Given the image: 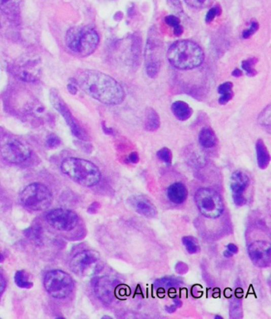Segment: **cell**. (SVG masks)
<instances>
[{
	"mask_svg": "<svg viewBox=\"0 0 271 319\" xmlns=\"http://www.w3.org/2000/svg\"><path fill=\"white\" fill-rule=\"evenodd\" d=\"M194 201L199 211L207 218H218L224 213L223 199L214 189L200 188L195 194Z\"/></svg>",
	"mask_w": 271,
	"mask_h": 319,
	"instance_id": "obj_6",
	"label": "cell"
},
{
	"mask_svg": "<svg viewBox=\"0 0 271 319\" xmlns=\"http://www.w3.org/2000/svg\"><path fill=\"white\" fill-rule=\"evenodd\" d=\"M15 282L17 286L24 289H29L33 286V282H29L27 273L25 271H19L15 275Z\"/></svg>",
	"mask_w": 271,
	"mask_h": 319,
	"instance_id": "obj_25",
	"label": "cell"
},
{
	"mask_svg": "<svg viewBox=\"0 0 271 319\" xmlns=\"http://www.w3.org/2000/svg\"><path fill=\"white\" fill-rule=\"evenodd\" d=\"M60 143H61V141H60L59 138L57 136L51 135V136L48 137L47 140H46V146L49 148H56V147L60 145Z\"/></svg>",
	"mask_w": 271,
	"mask_h": 319,
	"instance_id": "obj_37",
	"label": "cell"
},
{
	"mask_svg": "<svg viewBox=\"0 0 271 319\" xmlns=\"http://www.w3.org/2000/svg\"><path fill=\"white\" fill-rule=\"evenodd\" d=\"M127 161L130 164H136L140 161V156L137 152H132L129 154L128 158H127Z\"/></svg>",
	"mask_w": 271,
	"mask_h": 319,
	"instance_id": "obj_41",
	"label": "cell"
},
{
	"mask_svg": "<svg viewBox=\"0 0 271 319\" xmlns=\"http://www.w3.org/2000/svg\"><path fill=\"white\" fill-rule=\"evenodd\" d=\"M168 1V4L173 10L178 11V12H181L182 10V4L180 0H167Z\"/></svg>",
	"mask_w": 271,
	"mask_h": 319,
	"instance_id": "obj_39",
	"label": "cell"
},
{
	"mask_svg": "<svg viewBox=\"0 0 271 319\" xmlns=\"http://www.w3.org/2000/svg\"><path fill=\"white\" fill-rule=\"evenodd\" d=\"M160 67H161V62L160 61H150L147 63V67H146V71H147V76L150 78H155L159 73Z\"/></svg>",
	"mask_w": 271,
	"mask_h": 319,
	"instance_id": "obj_30",
	"label": "cell"
},
{
	"mask_svg": "<svg viewBox=\"0 0 271 319\" xmlns=\"http://www.w3.org/2000/svg\"><path fill=\"white\" fill-rule=\"evenodd\" d=\"M103 268L99 252L93 250L81 251L74 256L70 262V268L76 275L91 276L100 272Z\"/></svg>",
	"mask_w": 271,
	"mask_h": 319,
	"instance_id": "obj_8",
	"label": "cell"
},
{
	"mask_svg": "<svg viewBox=\"0 0 271 319\" xmlns=\"http://www.w3.org/2000/svg\"><path fill=\"white\" fill-rule=\"evenodd\" d=\"M221 15V8L220 6H215L214 8H211L208 12L207 15L206 16V22L207 23L213 22V19L216 18V16Z\"/></svg>",
	"mask_w": 271,
	"mask_h": 319,
	"instance_id": "obj_34",
	"label": "cell"
},
{
	"mask_svg": "<svg viewBox=\"0 0 271 319\" xmlns=\"http://www.w3.org/2000/svg\"><path fill=\"white\" fill-rule=\"evenodd\" d=\"M145 129L148 132H155L160 127V118L154 108H148L146 111Z\"/></svg>",
	"mask_w": 271,
	"mask_h": 319,
	"instance_id": "obj_21",
	"label": "cell"
},
{
	"mask_svg": "<svg viewBox=\"0 0 271 319\" xmlns=\"http://www.w3.org/2000/svg\"><path fill=\"white\" fill-rule=\"evenodd\" d=\"M259 28V25L256 22H252L250 26L249 29H246L243 33V39H246L252 36Z\"/></svg>",
	"mask_w": 271,
	"mask_h": 319,
	"instance_id": "obj_36",
	"label": "cell"
},
{
	"mask_svg": "<svg viewBox=\"0 0 271 319\" xmlns=\"http://www.w3.org/2000/svg\"><path fill=\"white\" fill-rule=\"evenodd\" d=\"M248 255L255 266L269 268L271 264L270 244L264 240L251 243L248 248Z\"/></svg>",
	"mask_w": 271,
	"mask_h": 319,
	"instance_id": "obj_11",
	"label": "cell"
},
{
	"mask_svg": "<svg viewBox=\"0 0 271 319\" xmlns=\"http://www.w3.org/2000/svg\"><path fill=\"white\" fill-rule=\"evenodd\" d=\"M182 244L185 246V248H186V251L189 252V254H196L200 247H199V244H198L197 240L195 237H192V236H186L182 238Z\"/></svg>",
	"mask_w": 271,
	"mask_h": 319,
	"instance_id": "obj_26",
	"label": "cell"
},
{
	"mask_svg": "<svg viewBox=\"0 0 271 319\" xmlns=\"http://www.w3.org/2000/svg\"><path fill=\"white\" fill-rule=\"evenodd\" d=\"M214 0H185L187 5L195 9H204L212 5Z\"/></svg>",
	"mask_w": 271,
	"mask_h": 319,
	"instance_id": "obj_31",
	"label": "cell"
},
{
	"mask_svg": "<svg viewBox=\"0 0 271 319\" xmlns=\"http://www.w3.org/2000/svg\"><path fill=\"white\" fill-rule=\"evenodd\" d=\"M199 143L204 148H212L216 146L217 138L211 127H204L199 134Z\"/></svg>",
	"mask_w": 271,
	"mask_h": 319,
	"instance_id": "obj_20",
	"label": "cell"
},
{
	"mask_svg": "<svg viewBox=\"0 0 271 319\" xmlns=\"http://www.w3.org/2000/svg\"><path fill=\"white\" fill-rule=\"evenodd\" d=\"M257 58L255 57H251V58L244 60L242 63L243 70H245L247 75L249 77H255L257 74V71L255 70V65H256Z\"/></svg>",
	"mask_w": 271,
	"mask_h": 319,
	"instance_id": "obj_29",
	"label": "cell"
},
{
	"mask_svg": "<svg viewBox=\"0 0 271 319\" xmlns=\"http://www.w3.org/2000/svg\"><path fill=\"white\" fill-rule=\"evenodd\" d=\"M172 112L177 119L185 121L192 116V109L184 101H176L172 105Z\"/></svg>",
	"mask_w": 271,
	"mask_h": 319,
	"instance_id": "obj_19",
	"label": "cell"
},
{
	"mask_svg": "<svg viewBox=\"0 0 271 319\" xmlns=\"http://www.w3.org/2000/svg\"><path fill=\"white\" fill-rule=\"evenodd\" d=\"M232 75L235 77H240L243 75L242 70H239V69H235L234 71L232 72Z\"/></svg>",
	"mask_w": 271,
	"mask_h": 319,
	"instance_id": "obj_44",
	"label": "cell"
},
{
	"mask_svg": "<svg viewBox=\"0 0 271 319\" xmlns=\"http://www.w3.org/2000/svg\"><path fill=\"white\" fill-rule=\"evenodd\" d=\"M232 88L233 84L230 81L223 83L222 85L219 86L218 92L221 95L220 99H219L220 105H226L232 99L233 97H234Z\"/></svg>",
	"mask_w": 271,
	"mask_h": 319,
	"instance_id": "obj_22",
	"label": "cell"
},
{
	"mask_svg": "<svg viewBox=\"0 0 271 319\" xmlns=\"http://www.w3.org/2000/svg\"><path fill=\"white\" fill-rule=\"evenodd\" d=\"M16 77L25 82L38 81L40 77L41 68L39 59L26 58L17 64L14 69Z\"/></svg>",
	"mask_w": 271,
	"mask_h": 319,
	"instance_id": "obj_12",
	"label": "cell"
},
{
	"mask_svg": "<svg viewBox=\"0 0 271 319\" xmlns=\"http://www.w3.org/2000/svg\"><path fill=\"white\" fill-rule=\"evenodd\" d=\"M76 80L85 93L105 105H120L124 100L123 87L108 74L97 70H84Z\"/></svg>",
	"mask_w": 271,
	"mask_h": 319,
	"instance_id": "obj_1",
	"label": "cell"
},
{
	"mask_svg": "<svg viewBox=\"0 0 271 319\" xmlns=\"http://www.w3.org/2000/svg\"><path fill=\"white\" fill-rule=\"evenodd\" d=\"M20 201L22 206L29 210L43 211L51 205L53 195L43 184L32 183L22 191Z\"/></svg>",
	"mask_w": 271,
	"mask_h": 319,
	"instance_id": "obj_5",
	"label": "cell"
},
{
	"mask_svg": "<svg viewBox=\"0 0 271 319\" xmlns=\"http://www.w3.org/2000/svg\"><path fill=\"white\" fill-rule=\"evenodd\" d=\"M227 250H228V251H231V253H232L233 255H234V254L238 253V251H239V249H238V248H237V246L234 245V244H228V245L227 246Z\"/></svg>",
	"mask_w": 271,
	"mask_h": 319,
	"instance_id": "obj_43",
	"label": "cell"
},
{
	"mask_svg": "<svg viewBox=\"0 0 271 319\" xmlns=\"http://www.w3.org/2000/svg\"><path fill=\"white\" fill-rule=\"evenodd\" d=\"M4 259L5 258H4V255H3V254L0 253V263L4 262Z\"/></svg>",
	"mask_w": 271,
	"mask_h": 319,
	"instance_id": "obj_46",
	"label": "cell"
},
{
	"mask_svg": "<svg viewBox=\"0 0 271 319\" xmlns=\"http://www.w3.org/2000/svg\"><path fill=\"white\" fill-rule=\"evenodd\" d=\"M174 304L172 305V306H166L165 307V310L168 313H174V312L178 310V308L181 307L182 306V303L179 299H174Z\"/></svg>",
	"mask_w": 271,
	"mask_h": 319,
	"instance_id": "obj_40",
	"label": "cell"
},
{
	"mask_svg": "<svg viewBox=\"0 0 271 319\" xmlns=\"http://www.w3.org/2000/svg\"><path fill=\"white\" fill-rule=\"evenodd\" d=\"M40 229L39 227H33L28 229L25 231L26 237H29L32 240L39 242V239L41 237Z\"/></svg>",
	"mask_w": 271,
	"mask_h": 319,
	"instance_id": "obj_35",
	"label": "cell"
},
{
	"mask_svg": "<svg viewBox=\"0 0 271 319\" xmlns=\"http://www.w3.org/2000/svg\"><path fill=\"white\" fill-rule=\"evenodd\" d=\"M167 197L173 203H184L188 198V189L182 182H175L167 189Z\"/></svg>",
	"mask_w": 271,
	"mask_h": 319,
	"instance_id": "obj_17",
	"label": "cell"
},
{
	"mask_svg": "<svg viewBox=\"0 0 271 319\" xmlns=\"http://www.w3.org/2000/svg\"><path fill=\"white\" fill-rule=\"evenodd\" d=\"M44 286L46 292L54 299H65L74 291V282L68 273L61 270H53L46 273Z\"/></svg>",
	"mask_w": 271,
	"mask_h": 319,
	"instance_id": "obj_7",
	"label": "cell"
},
{
	"mask_svg": "<svg viewBox=\"0 0 271 319\" xmlns=\"http://www.w3.org/2000/svg\"><path fill=\"white\" fill-rule=\"evenodd\" d=\"M78 216L74 211L66 209H55L46 215V221L54 230L70 232L77 227Z\"/></svg>",
	"mask_w": 271,
	"mask_h": 319,
	"instance_id": "obj_10",
	"label": "cell"
},
{
	"mask_svg": "<svg viewBox=\"0 0 271 319\" xmlns=\"http://www.w3.org/2000/svg\"><path fill=\"white\" fill-rule=\"evenodd\" d=\"M131 206L138 213L147 218H153L157 215V209L154 204L145 197H133L131 198Z\"/></svg>",
	"mask_w": 271,
	"mask_h": 319,
	"instance_id": "obj_15",
	"label": "cell"
},
{
	"mask_svg": "<svg viewBox=\"0 0 271 319\" xmlns=\"http://www.w3.org/2000/svg\"><path fill=\"white\" fill-rule=\"evenodd\" d=\"M250 184L249 177L243 172L236 171L233 173L231 178V190L232 193V198L235 206L241 207L247 203L245 194L246 189H248Z\"/></svg>",
	"mask_w": 271,
	"mask_h": 319,
	"instance_id": "obj_13",
	"label": "cell"
},
{
	"mask_svg": "<svg viewBox=\"0 0 271 319\" xmlns=\"http://www.w3.org/2000/svg\"><path fill=\"white\" fill-rule=\"evenodd\" d=\"M165 23L168 26H172L174 28V35L179 37L183 33V27L181 25V22L178 17L174 15H168L165 18Z\"/></svg>",
	"mask_w": 271,
	"mask_h": 319,
	"instance_id": "obj_27",
	"label": "cell"
},
{
	"mask_svg": "<svg viewBox=\"0 0 271 319\" xmlns=\"http://www.w3.org/2000/svg\"><path fill=\"white\" fill-rule=\"evenodd\" d=\"M175 271H176L177 273L179 274V275H185V274L189 272V267H188L187 264H185V263L178 262V264H176V267H175Z\"/></svg>",
	"mask_w": 271,
	"mask_h": 319,
	"instance_id": "obj_38",
	"label": "cell"
},
{
	"mask_svg": "<svg viewBox=\"0 0 271 319\" xmlns=\"http://www.w3.org/2000/svg\"><path fill=\"white\" fill-rule=\"evenodd\" d=\"M6 285H7V282H6L5 278L2 274H0V297L5 291Z\"/></svg>",
	"mask_w": 271,
	"mask_h": 319,
	"instance_id": "obj_42",
	"label": "cell"
},
{
	"mask_svg": "<svg viewBox=\"0 0 271 319\" xmlns=\"http://www.w3.org/2000/svg\"><path fill=\"white\" fill-rule=\"evenodd\" d=\"M157 156L161 161L164 162L167 165H171L172 163V152L167 147H163L157 152Z\"/></svg>",
	"mask_w": 271,
	"mask_h": 319,
	"instance_id": "obj_32",
	"label": "cell"
},
{
	"mask_svg": "<svg viewBox=\"0 0 271 319\" xmlns=\"http://www.w3.org/2000/svg\"><path fill=\"white\" fill-rule=\"evenodd\" d=\"M258 123L262 125V127L270 129L271 126V105H269L264 108L262 112L259 114L258 117Z\"/></svg>",
	"mask_w": 271,
	"mask_h": 319,
	"instance_id": "obj_28",
	"label": "cell"
},
{
	"mask_svg": "<svg viewBox=\"0 0 271 319\" xmlns=\"http://www.w3.org/2000/svg\"><path fill=\"white\" fill-rule=\"evenodd\" d=\"M224 256L226 258H231V257H233V254L228 250H226V251H224Z\"/></svg>",
	"mask_w": 271,
	"mask_h": 319,
	"instance_id": "obj_45",
	"label": "cell"
},
{
	"mask_svg": "<svg viewBox=\"0 0 271 319\" xmlns=\"http://www.w3.org/2000/svg\"><path fill=\"white\" fill-rule=\"evenodd\" d=\"M167 58L174 68L189 70L197 68L205 61V53L192 41L181 40L174 43L167 52Z\"/></svg>",
	"mask_w": 271,
	"mask_h": 319,
	"instance_id": "obj_2",
	"label": "cell"
},
{
	"mask_svg": "<svg viewBox=\"0 0 271 319\" xmlns=\"http://www.w3.org/2000/svg\"><path fill=\"white\" fill-rule=\"evenodd\" d=\"M52 103H53V106L57 108V110L61 112L62 114V116H64V119H66V121L69 123L70 127H71L72 131L74 132V135L77 137L81 138V139H84V134L81 132V129L77 127L75 121H74L73 117H72L71 114H70V111L65 108L62 102H61L60 98H57V95L52 94Z\"/></svg>",
	"mask_w": 271,
	"mask_h": 319,
	"instance_id": "obj_16",
	"label": "cell"
},
{
	"mask_svg": "<svg viewBox=\"0 0 271 319\" xmlns=\"http://www.w3.org/2000/svg\"><path fill=\"white\" fill-rule=\"evenodd\" d=\"M230 317L242 318V302L238 298H233L230 302Z\"/></svg>",
	"mask_w": 271,
	"mask_h": 319,
	"instance_id": "obj_24",
	"label": "cell"
},
{
	"mask_svg": "<svg viewBox=\"0 0 271 319\" xmlns=\"http://www.w3.org/2000/svg\"><path fill=\"white\" fill-rule=\"evenodd\" d=\"M22 0H0V10L7 15H14L19 12Z\"/></svg>",
	"mask_w": 271,
	"mask_h": 319,
	"instance_id": "obj_23",
	"label": "cell"
},
{
	"mask_svg": "<svg viewBox=\"0 0 271 319\" xmlns=\"http://www.w3.org/2000/svg\"><path fill=\"white\" fill-rule=\"evenodd\" d=\"M181 283L178 279H174L173 277H165L163 279H158V281H156V284L158 286H161L163 285L165 286H178Z\"/></svg>",
	"mask_w": 271,
	"mask_h": 319,
	"instance_id": "obj_33",
	"label": "cell"
},
{
	"mask_svg": "<svg viewBox=\"0 0 271 319\" xmlns=\"http://www.w3.org/2000/svg\"><path fill=\"white\" fill-rule=\"evenodd\" d=\"M95 295L105 304H109L113 299L115 281L108 276L99 277L94 283Z\"/></svg>",
	"mask_w": 271,
	"mask_h": 319,
	"instance_id": "obj_14",
	"label": "cell"
},
{
	"mask_svg": "<svg viewBox=\"0 0 271 319\" xmlns=\"http://www.w3.org/2000/svg\"><path fill=\"white\" fill-rule=\"evenodd\" d=\"M99 43V37L94 28L77 26L70 28L65 35L69 51L78 57H85L94 53Z\"/></svg>",
	"mask_w": 271,
	"mask_h": 319,
	"instance_id": "obj_3",
	"label": "cell"
},
{
	"mask_svg": "<svg viewBox=\"0 0 271 319\" xmlns=\"http://www.w3.org/2000/svg\"><path fill=\"white\" fill-rule=\"evenodd\" d=\"M215 318H216V319H222V318H223V317H222L221 316L216 315V316H215Z\"/></svg>",
	"mask_w": 271,
	"mask_h": 319,
	"instance_id": "obj_47",
	"label": "cell"
},
{
	"mask_svg": "<svg viewBox=\"0 0 271 319\" xmlns=\"http://www.w3.org/2000/svg\"><path fill=\"white\" fill-rule=\"evenodd\" d=\"M257 163L260 169L265 170L269 166L270 155L263 140H258L256 143Z\"/></svg>",
	"mask_w": 271,
	"mask_h": 319,
	"instance_id": "obj_18",
	"label": "cell"
},
{
	"mask_svg": "<svg viewBox=\"0 0 271 319\" xmlns=\"http://www.w3.org/2000/svg\"><path fill=\"white\" fill-rule=\"evenodd\" d=\"M61 171L75 181L85 187H91L96 185L100 180L101 174L95 164L82 158H69L61 164Z\"/></svg>",
	"mask_w": 271,
	"mask_h": 319,
	"instance_id": "obj_4",
	"label": "cell"
},
{
	"mask_svg": "<svg viewBox=\"0 0 271 319\" xmlns=\"http://www.w3.org/2000/svg\"><path fill=\"white\" fill-rule=\"evenodd\" d=\"M0 154L10 164H20L30 157V150L22 140L5 136L0 140Z\"/></svg>",
	"mask_w": 271,
	"mask_h": 319,
	"instance_id": "obj_9",
	"label": "cell"
}]
</instances>
